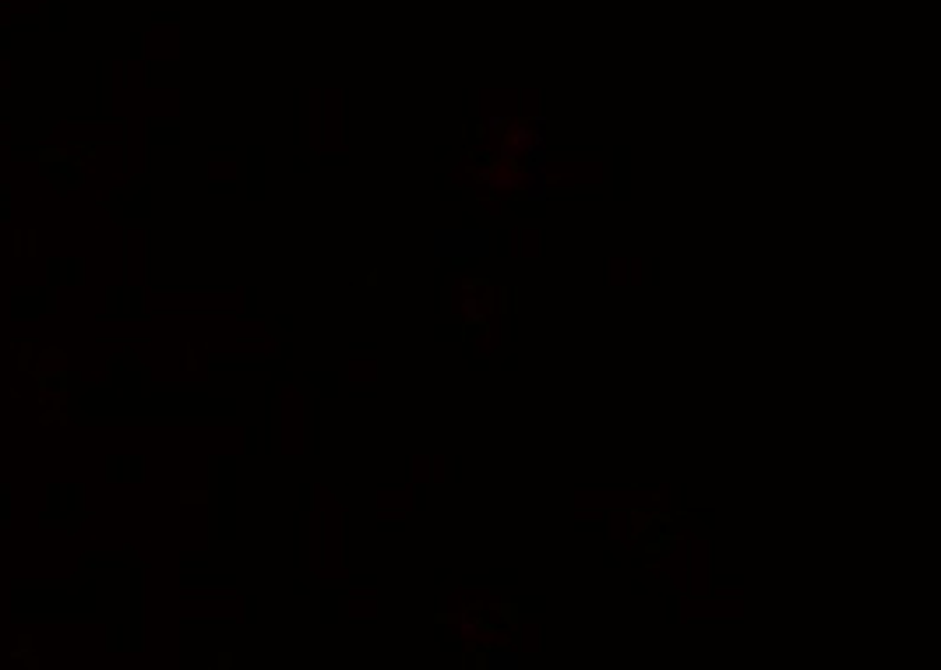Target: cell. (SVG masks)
<instances>
[{
	"mask_svg": "<svg viewBox=\"0 0 941 670\" xmlns=\"http://www.w3.org/2000/svg\"><path fill=\"white\" fill-rule=\"evenodd\" d=\"M518 667H522L518 649H512V646H497V649H487V653L476 657V670H518Z\"/></svg>",
	"mask_w": 941,
	"mask_h": 670,
	"instance_id": "2",
	"label": "cell"
},
{
	"mask_svg": "<svg viewBox=\"0 0 941 670\" xmlns=\"http://www.w3.org/2000/svg\"><path fill=\"white\" fill-rule=\"evenodd\" d=\"M491 229H437L434 234V255L455 265L469 258H491Z\"/></svg>",
	"mask_w": 941,
	"mask_h": 670,
	"instance_id": "1",
	"label": "cell"
}]
</instances>
